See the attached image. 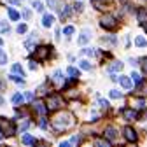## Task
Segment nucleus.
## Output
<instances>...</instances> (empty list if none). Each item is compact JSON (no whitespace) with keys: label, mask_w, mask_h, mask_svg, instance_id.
Wrapping results in <instances>:
<instances>
[{"label":"nucleus","mask_w":147,"mask_h":147,"mask_svg":"<svg viewBox=\"0 0 147 147\" xmlns=\"http://www.w3.org/2000/svg\"><path fill=\"white\" fill-rule=\"evenodd\" d=\"M110 72H116V70H123V63L121 61H114V65H110V68H109Z\"/></svg>","instance_id":"6ab92c4d"},{"label":"nucleus","mask_w":147,"mask_h":147,"mask_svg":"<svg viewBox=\"0 0 147 147\" xmlns=\"http://www.w3.org/2000/svg\"><path fill=\"white\" fill-rule=\"evenodd\" d=\"M28 126H30V121H25V123L21 124V128H20V130H21V131H25V130H26Z\"/></svg>","instance_id":"58836bf2"},{"label":"nucleus","mask_w":147,"mask_h":147,"mask_svg":"<svg viewBox=\"0 0 147 147\" xmlns=\"http://www.w3.org/2000/svg\"><path fill=\"white\" fill-rule=\"evenodd\" d=\"M11 28H9V25L7 23H0V32H2V33H5V32H9Z\"/></svg>","instance_id":"cd10ccee"},{"label":"nucleus","mask_w":147,"mask_h":147,"mask_svg":"<svg viewBox=\"0 0 147 147\" xmlns=\"http://www.w3.org/2000/svg\"><path fill=\"white\" fill-rule=\"evenodd\" d=\"M142 67H144V72L147 74V58H142Z\"/></svg>","instance_id":"ea45409f"},{"label":"nucleus","mask_w":147,"mask_h":147,"mask_svg":"<svg viewBox=\"0 0 147 147\" xmlns=\"http://www.w3.org/2000/svg\"><path fill=\"white\" fill-rule=\"evenodd\" d=\"M2 42H4V40H2V39H0V46H2Z\"/></svg>","instance_id":"49530a36"},{"label":"nucleus","mask_w":147,"mask_h":147,"mask_svg":"<svg viewBox=\"0 0 147 147\" xmlns=\"http://www.w3.org/2000/svg\"><path fill=\"white\" fill-rule=\"evenodd\" d=\"M2 103H4V98H2V96H0V105H2Z\"/></svg>","instance_id":"a18cd8bd"},{"label":"nucleus","mask_w":147,"mask_h":147,"mask_svg":"<svg viewBox=\"0 0 147 147\" xmlns=\"http://www.w3.org/2000/svg\"><path fill=\"white\" fill-rule=\"evenodd\" d=\"M110 96H112V98H121V91L112 89V91H110Z\"/></svg>","instance_id":"c85d7f7f"},{"label":"nucleus","mask_w":147,"mask_h":147,"mask_svg":"<svg viewBox=\"0 0 147 147\" xmlns=\"http://www.w3.org/2000/svg\"><path fill=\"white\" fill-rule=\"evenodd\" d=\"M135 44L140 46V47H144V46H147V40L144 39V37H137V39H135Z\"/></svg>","instance_id":"5701e85b"},{"label":"nucleus","mask_w":147,"mask_h":147,"mask_svg":"<svg viewBox=\"0 0 147 147\" xmlns=\"http://www.w3.org/2000/svg\"><path fill=\"white\" fill-rule=\"evenodd\" d=\"M70 16V7L68 5H63V9H61V18H68Z\"/></svg>","instance_id":"a878e982"},{"label":"nucleus","mask_w":147,"mask_h":147,"mask_svg":"<svg viewBox=\"0 0 147 147\" xmlns=\"http://www.w3.org/2000/svg\"><path fill=\"white\" fill-rule=\"evenodd\" d=\"M79 63H81V68L82 70H91V68H93V65H91L89 61H86V60H81Z\"/></svg>","instance_id":"aec40b11"},{"label":"nucleus","mask_w":147,"mask_h":147,"mask_svg":"<svg viewBox=\"0 0 147 147\" xmlns=\"http://www.w3.org/2000/svg\"><path fill=\"white\" fill-rule=\"evenodd\" d=\"M89 37H91V32H89L88 28H84L82 33H81V37L77 39V42H79V44H86V42L89 40Z\"/></svg>","instance_id":"9d476101"},{"label":"nucleus","mask_w":147,"mask_h":147,"mask_svg":"<svg viewBox=\"0 0 147 147\" xmlns=\"http://www.w3.org/2000/svg\"><path fill=\"white\" fill-rule=\"evenodd\" d=\"M37 91H39L40 95H47V93H49V84H42V86H40L39 89H37Z\"/></svg>","instance_id":"4be33fe9"},{"label":"nucleus","mask_w":147,"mask_h":147,"mask_svg":"<svg viewBox=\"0 0 147 147\" xmlns=\"http://www.w3.org/2000/svg\"><path fill=\"white\" fill-rule=\"evenodd\" d=\"M39 124H40V128H47V121H46V117H42V119L39 121Z\"/></svg>","instance_id":"e433bc0d"},{"label":"nucleus","mask_w":147,"mask_h":147,"mask_svg":"<svg viewBox=\"0 0 147 147\" xmlns=\"http://www.w3.org/2000/svg\"><path fill=\"white\" fill-rule=\"evenodd\" d=\"M138 21L142 25L147 23V9H138Z\"/></svg>","instance_id":"4468645a"},{"label":"nucleus","mask_w":147,"mask_h":147,"mask_svg":"<svg viewBox=\"0 0 147 147\" xmlns=\"http://www.w3.org/2000/svg\"><path fill=\"white\" fill-rule=\"evenodd\" d=\"M123 117H124L126 121H133V119L137 117V112H135L133 109H124V110H123Z\"/></svg>","instance_id":"6e6552de"},{"label":"nucleus","mask_w":147,"mask_h":147,"mask_svg":"<svg viewBox=\"0 0 147 147\" xmlns=\"http://www.w3.org/2000/svg\"><path fill=\"white\" fill-rule=\"evenodd\" d=\"M46 2H47V5H49L51 9H58V7H56V5H58L56 0H46Z\"/></svg>","instance_id":"bb28decb"},{"label":"nucleus","mask_w":147,"mask_h":147,"mask_svg":"<svg viewBox=\"0 0 147 147\" xmlns=\"http://www.w3.org/2000/svg\"><path fill=\"white\" fill-rule=\"evenodd\" d=\"M53 82L58 84V86H63V72L61 70H56L53 74Z\"/></svg>","instance_id":"1a4fd4ad"},{"label":"nucleus","mask_w":147,"mask_h":147,"mask_svg":"<svg viewBox=\"0 0 147 147\" xmlns=\"http://www.w3.org/2000/svg\"><path fill=\"white\" fill-rule=\"evenodd\" d=\"M32 5L35 7V11H44V5H42V2H39V0H33Z\"/></svg>","instance_id":"393cba45"},{"label":"nucleus","mask_w":147,"mask_h":147,"mask_svg":"<svg viewBox=\"0 0 147 147\" xmlns=\"http://www.w3.org/2000/svg\"><path fill=\"white\" fill-rule=\"evenodd\" d=\"M95 144H96V145H109L110 142H109V140H103V138H98Z\"/></svg>","instance_id":"2f4dec72"},{"label":"nucleus","mask_w":147,"mask_h":147,"mask_svg":"<svg viewBox=\"0 0 147 147\" xmlns=\"http://www.w3.org/2000/svg\"><path fill=\"white\" fill-rule=\"evenodd\" d=\"M7 12H9V18H11L12 21H16L18 18H20V14H18V12H16V11L12 9V7H9V9H7Z\"/></svg>","instance_id":"a211bd4d"},{"label":"nucleus","mask_w":147,"mask_h":147,"mask_svg":"<svg viewBox=\"0 0 147 147\" xmlns=\"http://www.w3.org/2000/svg\"><path fill=\"white\" fill-rule=\"evenodd\" d=\"M119 81H121V86H123L124 89H130V88H131V79H130V77L121 76V77H119Z\"/></svg>","instance_id":"f8f14e48"},{"label":"nucleus","mask_w":147,"mask_h":147,"mask_svg":"<svg viewBox=\"0 0 147 147\" xmlns=\"http://www.w3.org/2000/svg\"><path fill=\"white\" fill-rule=\"evenodd\" d=\"M25 100H28V102H32V100H33V93H32V91H28V93L25 95Z\"/></svg>","instance_id":"f704fd0d"},{"label":"nucleus","mask_w":147,"mask_h":147,"mask_svg":"<svg viewBox=\"0 0 147 147\" xmlns=\"http://www.w3.org/2000/svg\"><path fill=\"white\" fill-rule=\"evenodd\" d=\"M100 25H102V28H105V30H116V28H117L116 18H114V16H110V14H105V16L102 18Z\"/></svg>","instance_id":"39448f33"},{"label":"nucleus","mask_w":147,"mask_h":147,"mask_svg":"<svg viewBox=\"0 0 147 147\" xmlns=\"http://www.w3.org/2000/svg\"><path fill=\"white\" fill-rule=\"evenodd\" d=\"M68 76H70L72 79H77V77H79V70L74 68V67H70V68H68Z\"/></svg>","instance_id":"f3484780"},{"label":"nucleus","mask_w":147,"mask_h":147,"mask_svg":"<svg viewBox=\"0 0 147 147\" xmlns=\"http://www.w3.org/2000/svg\"><path fill=\"white\" fill-rule=\"evenodd\" d=\"M33 109H35V112H39L40 116H46L47 114V105L40 100H35L33 102Z\"/></svg>","instance_id":"423d86ee"},{"label":"nucleus","mask_w":147,"mask_h":147,"mask_svg":"<svg viewBox=\"0 0 147 147\" xmlns=\"http://www.w3.org/2000/svg\"><path fill=\"white\" fill-rule=\"evenodd\" d=\"M21 142H23V144H26V145H33V144H35L37 140H35V138H33L32 135H28V133H26V135H23Z\"/></svg>","instance_id":"2eb2a0df"},{"label":"nucleus","mask_w":147,"mask_h":147,"mask_svg":"<svg viewBox=\"0 0 147 147\" xmlns=\"http://www.w3.org/2000/svg\"><path fill=\"white\" fill-rule=\"evenodd\" d=\"M72 124H74V117L68 112H61V114H58L56 117L53 119V128L56 131H65V130H68Z\"/></svg>","instance_id":"f257e3e1"},{"label":"nucleus","mask_w":147,"mask_h":147,"mask_svg":"<svg viewBox=\"0 0 147 147\" xmlns=\"http://www.w3.org/2000/svg\"><path fill=\"white\" fill-rule=\"evenodd\" d=\"M46 105H47V110H58V109L63 107V98L58 96V95H51L47 98V103Z\"/></svg>","instance_id":"7ed1b4c3"},{"label":"nucleus","mask_w":147,"mask_h":147,"mask_svg":"<svg viewBox=\"0 0 147 147\" xmlns=\"http://www.w3.org/2000/svg\"><path fill=\"white\" fill-rule=\"evenodd\" d=\"M23 18H25V20H28V18H30V11H28V9L23 11Z\"/></svg>","instance_id":"a19ab883"},{"label":"nucleus","mask_w":147,"mask_h":147,"mask_svg":"<svg viewBox=\"0 0 147 147\" xmlns=\"http://www.w3.org/2000/svg\"><path fill=\"white\" fill-rule=\"evenodd\" d=\"M4 88H5V84H4V81H0V91H2Z\"/></svg>","instance_id":"c03bdc74"},{"label":"nucleus","mask_w":147,"mask_h":147,"mask_svg":"<svg viewBox=\"0 0 147 147\" xmlns=\"http://www.w3.org/2000/svg\"><path fill=\"white\" fill-rule=\"evenodd\" d=\"M0 138H2V131H0Z\"/></svg>","instance_id":"de8ad7c7"},{"label":"nucleus","mask_w":147,"mask_h":147,"mask_svg":"<svg viewBox=\"0 0 147 147\" xmlns=\"http://www.w3.org/2000/svg\"><path fill=\"white\" fill-rule=\"evenodd\" d=\"M16 32H18V33H25V32H26V25H18Z\"/></svg>","instance_id":"c756f323"},{"label":"nucleus","mask_w":147,"mask_h":147,"mask_svg":"<svg viewBox=\"0 0 147 147\" xmlns=\"http://www.w3.org/2000/svg\"><path fill=\"white\" fill-rule=\"evenodd\" d=\"M63 32H65V35H72L74 33V26H65Z\"/></svg>","instance_id":"72a5a7b5"},{"label":"nucleus","mask_w":147,"mask_h":147,"mask_svg":"<svg viewBox=\"0 0 147 147\" xmlns=\"http://www.w3.org/2000/svg\"><path fill=\"white\" fill-rule=\"evenodd\" d=\"M25 102V96L21 95V93H16L14 96H12V103L14 105H20V103H23Z\"/></svg>","instance_id":"dca6fc26"},{"label":"nucleus","mask_w":147,"mask_h":147,"mask_svg":"<svg viewBox=\"0 0 147 147\" xmlns=\"http://www.w3.org/2000/svg\"><path fill=\"white\" fill-rule=\"evenodd\" d=\"M7 63V54L4 53V49H0V65H5Z\"/></svg>","instance_id":"b1692460"},{"label":"nucleus","mask_w":147,"mask_h":147,"mask_svg":"<svg viewBox=\"0 0 147 147\" xmlns=\"http://www.w3.org/2000/svg\"><path fill=\"white\" fill-rule=\"evenodd\" d=\"M79 142H81V137H72L68 144H72V145H76V144H79Z\"/></svg>","instance_id":"473e14b6"},{"label":"nucleus","mask_w":147,"mask_h":147,"mask_svg":"<svg viewBox=\"0 0 147 147\" xmlns=\"http://www.w3.org/2000/svg\"><path fill=\"white\" fill-rule=\"evenodd\" d=\"M124 138H126L128 142H137V131L133 130V128L126 126V128H124Z\"/></svg>","instance_id":"0eeeda50"},{"label":"nucleus","mask_w":147,"mask_h":147,"mask_svg":"<svg viewBox=\"0 0 147 147\" xmlns=\"http://www.w3.org/2000/svg\"><path fill=\"white\" fill-rule=\"evenodd\" d=\"M105 135L112 140V138H116V130H114V128H107V130H105Z\"/></svg>","instance_id":"412c9836"},{"label":"nucleus","mask_w":147,"mask_h":147,"mask_svg":"<svg viewBox=\"0 0 147 147\" xmlns=\"http://www.w3.org/2000/svg\"><path fill=\"white\" fill-rule=\"evenodd\" d=\"M53 23H54V16L53 14H44V18H42V26L49 28Z\"/></svg>","instance_id":"9b49d317"},{"label":"nucleus","mask_w":147,"mask_h":147,"mask_svg":"<svg viewBox=\"0 0 147 147\" xmlns=\"http://www.w3.org/2000/svg\"><path fill=\"white\" fill-rule=\"evenodd\" d=\"M76 11L81 12V11H82V4H77V2H76Z\"/></svg>","instance_id":"37998d69"},{"label":"nucleus","mask_w":147,"mask_h":147,"mask_svg":"<svg viewBox=\"0 0 147 147\" xmlns=\"http://www.w3.org/2000/svg\"><path fill=\"white\" fill-rule=\"evenodd\" d=\"M37 68V60H30V70H35Z\"/></svg>","instance_id":"c9c22d12"},{"label":"nucleus","mask_w":147,"mask_h":147,"mask_svg":"<svg viewBox=\"0 0 147 147\" xmlns=\"http://www.w3.org/2000/svg\"><path fill=\"white\" fill-rule=\"evenodd\" d=\"M103 40H107V42H110V44H116V39H114V37H103Z\"/></svg>","instance_id":"4c0bfd02"},{"label":"nucleus","mask_w":147,"mask_h":147,"mask_svg":"<svg viewBox=\"0 0 147 147\" xmlns=\"http://www.w3.org/2000/svg\"><path fill=\"white\" fill-rule=\"evenodd\" d=\"M49 51H51V47H47V46H39V47L33 49V58H35L37 61H44V60L49 56Z\"/></svg>","instance_id":"20e7f679"},{"label":"nucleus","mask_w":147,"mask_h":147,"mask_svg":"<svg viewBox=\"0 0 147 147\" xmlns=\"http://www.w3.org/2000/svg\"><path fill=\"white\" fill-rule=\"evenodd\" d=\"M11 70H12V74H16V76H20V77H25V72H23V68H21V65H20V63H14Z\"/></svg>","instance_id":"ddd939ff"},{"label":"nucleus","mask_w":147,"mask_h":147,"mask_svg":"<svg viewBox=\"0 0 147 147\" xmlns=\"http://www.w3.org/2000/svg\"><path fill=\"white\" fill-rule=\"evenodd\" d=\"M0 131H2V135H5V137H12L16 133V128H14L12 121H7L5 117L0 119Z\"/></svg>","instance_id":"f03ea898"},{"label":"nucleus","mask_w":147,"mask_h":147,"mask_svg":"<svg viewBox=\"0 0 147 147\" xmlns=\"http://www.w3.org/2000/svg\"><path fill=\"white\" fill-rule=\"evenodd\" d=\"M131 79H133V81H135V82H138V84H140V82H142V77H140V76H138V74H135V72H133V74H131Z\"/></svg>","instance_id":"7c9ffc66"},{"label":"nucleus","mask_w":147,"mask_h":147,"mask_svg":"<svg viewBox=\"0 0 147 147\" xmlns=\"http://www.w3.org/2000/svg\"><path fill=\"white\" fill-rule=\"evenodd\" d=\"M100 105H102V107H105V109H107V107H109V102H107V100H100Z\"/></svg>","instance_id":"79ce46f5"}]
</instances>
